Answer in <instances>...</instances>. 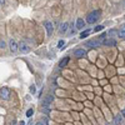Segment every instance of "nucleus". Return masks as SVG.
Wrapping results in <instances>:
<instances>
[{
	"instance_id": "nucleus-1",
	"label": "nucleus",
	"mask_w": 125,
	"mask_h": 125,
	"mask_svg": "<svg viewBox=\"0 0 125 125\" xmlns=\"http://www.w3.org/2000/svg\"><path fill=\"white\" fill-rule=\"evenodd\" d=\"M100 16H101V11H100V10H94L93 13H90V14L88 15L86 23H88V24H95L98 20L100 19Z\"/></svg>"
},
{
	"instance_id": "nucleus-2",
	"label": "nucleus",
	"mask_w": 125,
	"mask_h": 125,
	"mask_svg": "<svg viewBox=\"0 0 125 125\" xmlns=\"http://www.w3.org/2000/svg\"><path fill=\"white\" fill-rule=\"evenodd\" d=\"M103 43H104V39H101V38H99V36H98V39H94V40L86 41V43H85V46H90V48H99Z\"/></svg>"
},
{
	"instance_id": "nucleus-11",
	"label": "nucleus",
	"mask_w": 125,
	"mask_h": 125,
	"mask_svg": "<svg viewBox=\"0 0 125 125\" xmlns=\"http://www.w3.org/2000/svg\"><path fill=\"white\" fill-rule=\"evenodd\" d=\"M68 62H69V58L65 56L64 59H62V60L59 62V68H65V66L68 65Z\"/></svg>"
},
{
	"instance_id": "nucleus-18",
	"label": "nucleus",
	"mask_w": 125,
	"mask_h": 125,
	"mask_svg": "<svg viewBox=\"0 0 125 125\" xmlns=\"http://www.w3.org/2000/svg\"><path fill=\"white\" fill-rule=\"evenodd\" d=\"M33 114H34V110H33V109H29V110L26 111V116H28V118H30L31 115H33Z\"/></svg>"
},
{
	"instance_id": "nucleus-16",
	"label": "nucleus",
	"mask_w": 125,
	"mask_h": 125,
	"mask_svg": "<svg viewBox=\"0 0 125 125\" xmlns=\"http://www.w3.org/2000/svg\"><path fill=\"white\" fill-rule=\"evenodd\" d=\"M64 45H65V41H64V40H60L59 43H58V48H59L60 50L64 49Z\"/></svg>"
},
{
	"instance_id": "nucleus-3",
	"label": "nucleus",
	"mask_w": 125,
	"mask_h": 125,
	"mask_svg": "<svg viewBox=\"0 0 125 125\" xmlns=\"http://www.w3.org/2000/svg\"><path fill=\"white\" fill-rule=\"evenodd\" d=\"M19 50L21 51L23 54H28L29 51H30V48H29V45L25 43V41H21V43H20V45H19Z\"/></svg>"
},
{
	"instance_id": "nucleus-8",
	"label": "nucleus",
	"mask_w": 125,
	"mask_h": 125,
	"mask_svg": "<svg viewBox=\"0 0 125 125\" xmlns=\"http://www.w3.org/2000/svg\"><path fill=\"white\" fill-rule=\"evenodd\" d=\"M84 26H85V21H84V20H83V19H78L76 20V29L78 30H81V29H84Z\"/></svg>"
},
{
	"instance_id": "nucleus-7",
	"label": "nucleus",
	"mask_w": 125,
	"mask_h": 125,
	"mask_svg": "<svg viewBox=\"0 0 125 125\" xmlns=\"http://www.w3.org/2000/svg\"><path fill=\"white\" fill-rule=\"evenodd\" d=\"M50 103H53V96H51V95H46L45 99L43 100V106H49Z\"/></svg>"
},
{
	"instance_id": "nucleus-22",
	"label": "nucleus",
	"mask_w": 125,
	"mask_h": 125,
	"mask_svg": "<svg viewBox=\"0 0 125 125\" xmlns=\"http://www.w3.org/2000/svg\"><path fill=\"white\" fill-rule=\"evenodd\" d=\"M35 125H46V124H45L44 121H38V123H36Z\"/></svg>"
},
{
	"instance_id": "nucleus-14",
	"label": "nucleus",
	"mask_w": 125,
	"mask_h": 125,
	"mask_svg": "<svg viewBox=\"0 0 125 125\" xmlns=\"http://www.w3.org/2000/svg\"><path fill=\"white\" fill-rule=\"evenodd\" d=\"M90 33H91V29H86V30H84V31H83V33L80 34V38H81V39H84V38H86Z\"/></svg>"
},
{
	"instance_id": "nucleus-17",
	"label": "nucleus",
	"mask_w": 125,
	"mask_h": 125,
	"mask_svg": "<svg viewBox=\"0 0 125 125\" xmlns=\"http://www.w3.org/2000/svg\"><path fill=\"white\" fill-rule=\"evenodd\" d=\"M116 34H119V31H116V30H114V29H111V30L109 31V35H111L113 38H114V36H115Z\"/></svg>"
},
{
	"instance_id": "nucleus-6",
	"label": "nucleus",
	"mask_w": 125,
	"mask_h": 125,
	"mask_svg": "<svg viewBox=\"0 0 125 125\" xmlns=\"http://www.w3.org/2000/svg\"><path fill=\"white\" fill-rule=\"evenodd\" d=\"M86 55V51L84 50V49H76L75 51H74V56L75 58H83V56H85Z\"/></svg>"
},
{
	"instance_id": "nucleus-9",
	"label": "nucleus",
	"mask_w": 125,
	"mask_h": 125,
	"mask_svg": "<svg viewBox=\"0 0 125 125\" xmlns=\"http://www.w3.org/2000/svg\"><path fill=\"white\" fill-rule=\"evenodd\" d=\"M10 50H11V53H16V51L19 50V46H18V44L15 43L14 40L10 41Z\"/></svg>"
},
{
	"instance_id": "nucleus-10",
	"label": "nucleus",
	"mask_w": 125,
	"mask_h": 125,
	"mask_svg": "<svg viewBox=\"0 0 125 125\" xmlns=\"http://www.w3.org/2000/svg\"><path fill=\"white\" fill-rule=\"evenodd\" d=\"M68 26H69L68 23L61 24V25H60V29H59V33H60V34H65V33H66V30H68Z\"/></svg>"
},
{
	"instance_id": "nucleus-20",
	"label": "nucleus",
	"mask_w": 125,
	"mask_h": 125,
	"mask_svg": "<svg viewBox=\"0 0 125 125\" xmlns=\"http://www.w3.org/2000/svg\"><path fill=\"white\" fill-rule=\"evenodd\" d=\"M103 29H104V26H103V25H98L95 29H94V31H101Z\"/></svg>"
},
{
	"instance_id": "nucleus-27",
	"label": "nucleus",
	"mask_w": 125,
	"mask_h": 125,
	"mask_svg": "<svg viewBox=\"0 0 125 125\" xmlns=\"http://www.w3.org/2000/svg\"><path fill=\"white\" fill-rule=\"evenodd\" d=\"M108 125H111V124H108Z\"/></svg>"
},
{
	"instance_id": "nucleus-4",
	"label": "nucleus",
	"mask_w": 125,
	"mask_h": 125,
	"mask_svg": "<svg viewBox=\"0 0 125 125\" xmlns=\"http://www.w3.org/2000/svg\"><path fill=\"white\" fill-rule=\"evenodd\" d=\"M0 95H1V98L4 100H8L10 98V91L8 88H1V90H0Z\"/></svg>"
},
{
	"instance_id": "nucleus-21",
	"label": "nucleus",
	"mask_w": 125,
	"mask_h": 125,
	"mask_svg": "<svg viewBox=\"0 0 125 125\" xmlns=\"http://www.w3.org/2000/svg\"><path fill=\"white\" fill-rule=\"evenodd\" d=\"M5 46H6V44H5V41H3V40H1V41H0V48H1V49H4Z\"/></svg>"
},
{
	"instance_id": "nucleus-15",
	"label": "nucleus",
	"mask_w": 125,
	"mask_h": 125,
	"mask_svg": "<svg viewBox=\"0 0 125 125\" xmlns=\"http://www.w3.org/2000/svg\"><path fill=\"white\" fill-rule=\"evenodd\" d=\"M121 120H123L121 115H116V116H115V124H116V125H120V124H121Z\"/></svg>"
},
{
	"instance_id": "nucleus-26",
	"label": "nucleus",
	"mask_w": 125,
	"mask_h": 125,
	"mask_svg": "<svg viewBox=\"0 0 125 125\" xmlns=\"http://www.w3.org/2000/svg\"><path fill=\"white\" fill-rule=\"evenodd\" d=\"M3 3H4V0H1V4H3Z\"/></svg>"
},
{
	"instance_id": "nucleus-5",
	"label": "nucleus",
	"mask_w": 125,
	"mask_h": 125,
	"mask_svg": "<svg viewBox=\"0 0 125 125\" xmlns=\"http://www.w3.org/2000/svg\"><path fill=\"white\" fill-rule=\"evenodd\" d=\"M45 28H46V33H48V36H51V35H53V31H54L53 23H50V21H45Z\"/></svg>"
},
{
	"instance_id": "nucleus-19",
	"label": "nucleus",
	"mask_w": 125,
	"mask_h": 125,
	"mask_svg": "<svg viewBox=\"0 0 125 125\" xmlns=\"http://www.w3.org/2000/svg\"><path fill=\"white\" fill-rule=\"evenodd\" d=\"M29 90H30V93H31V94H35V91H36V89H35V85H31Z\"/></svg>"
},
{
	"instance_id": "nucleus-24",
	"label": "nucleus",
	"mask_w": 125,
	"mask_h": 125,
	"mask_svg": "<svg viewBox=\"0 0 125 125\" xmlns=\"http://www.w3.org/2000/svg\"><path fill=\"white\" fill-rule=\"evenodd\" d=\"M19 125H25V123H24V121H20V123H19Z\"/></svg>"
},
{
	"instance_id": "nucleus-13",
	"label": "nucleus",
	"mask_w": 125,
	"mask_h": 125,
	"mask_svg": "<svg viewBox=\"0 0 125 125\" xmlns=\"http://www.w3.org/2000/svg\"><path fill=\"white\" fill-rule=\"evenodd\" d=\"M103 44H104V45H113V46H114V45H116V41L111 38V39H109V40H104Z\"/></svg>"
},
{
	"instance_id": "nucleus-12",
	"label": "nucleus",
	"mask_w": 125,
	"mask_h": 125,
	"mask_svg": "<svg viewBox=\"0 0 125 125\" xmlns=\"http://www.w3.org/2000/svg\"><path fill=\"white\" fill-rule=\"evenodd\" d=\"M118 31H119V34H118L119 38H125V24H123Z\"/></svg>"
},
{
	"instance_id": "nucleus-23",
	"label": "nucleus",
	"mask_w": 125,
	"mask_h": 125,
	"mask_svg": "<svg viewBox=\"0 0 125 125\" xmlns=\"http://www.w3.org/2000/svg\"><path fill=\"white\" fill-rule=\"evenodd\" d=\"M121 115H123V118H125V109H123V111H121Z\"/></svg>"
},
{
	"instance_id": "nucleus-25",
	"label": "nucleus",
	"mask_w": 125,
	"mask_h": 125,
	"mask_svg": "<svg viewBox=\"0 0 125 125\" xmlns=\"http://www.w3.org/2000/svg\"><path fill=\"white\" fill-rule=\"evenodd\" d=\"M28 125H31V121H30V123H29V124H28Z\"/></svg>"
}]
</instances>
